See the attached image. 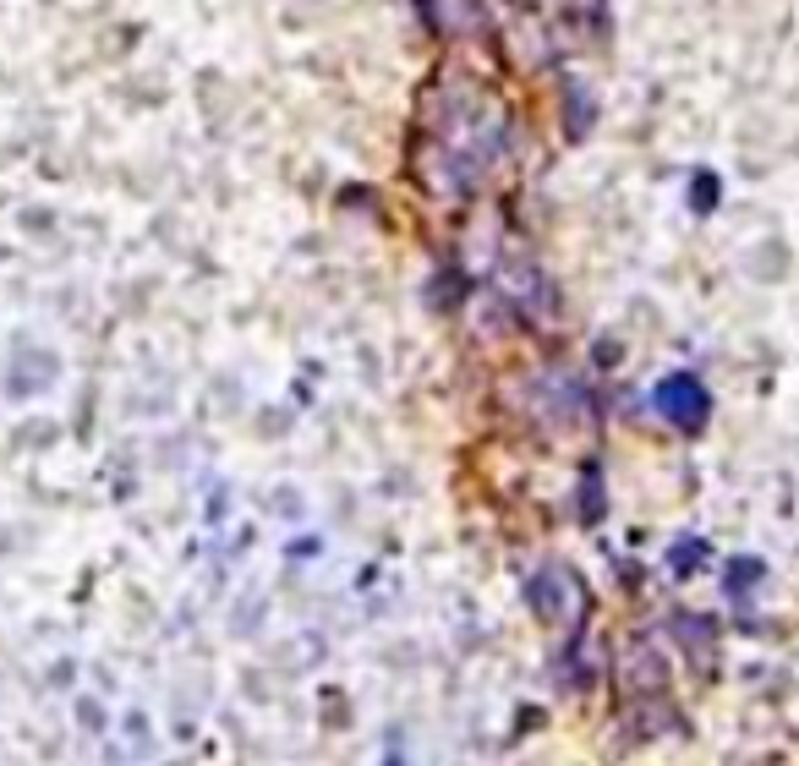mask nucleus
<instances>
[{"mask_svg":"<svg viewBox=\"0 0 799 766\" xmlns=\"http://www.w3.org/2000/svg\"><path fill=\"white\" fill-rule=\"evenodd\" d=\"M531 603H537L542 618H559V613H564V575H559V570L537 575V581H531Z\"/></svg>","mask_w":799,"mask_h":766,"instance_id":"f03ea898","label":"nucleus"},{"mask_svg":"<svg viewBox=\"0 0 799 766\" xmlns=\"http://www.w3.org/2000/svg\"><path fill=\"white\" fill-rule=\"evenodd\" d=\"M690 197H695V208H701V214H706V208H717V175H695Z\"/></svg>","mask_w":799,"mask_h":766,"instance_id":"20e7f679","label":"nucleus"},{"mask_svg":"<svg viewBox=\"0 0 799 766\" xmlns=\"http://www.w3.org/2000/svg\"><path fill=\"white\" fill-rule=\"evenodd\" d=\"M657 411L679 428V433H701L706 428V411H712V400H706V389L690 378V373H673V378H662L657 384Z\"/></svg>","mask_w":799,"mask_h":766,"instance_id":"f257e3e1","label":"nucleus"},{"mask_svg":"<svg viewBox=\"0 0 799 766\" xmlns=\"http://www.w3.org/2000/svg\"><path fill=\"white\" fill-rule=\"evenodd\" d=\"M701 559H706V542H695V537H684V542H673V553H668V564H673L679 575H690V570H701Z\"/></svg>","mask_w":799,"mask_h":766,"instance_id":"7ed1b4c3","label":"nucleus"}]
</instances>
